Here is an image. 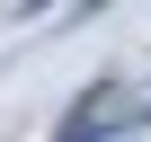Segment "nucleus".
<instances>
[{
	"label": "nucleus",
	"instance_id": "1",
	"mask_svg": "<svg viewBox=\"0 0 151 142\" xmlns=\"http://www.w3.org/2000/svg\"><path fill=\"white\" fill-rule=\"evenodd\" d=\"M124 124H133V89H124V80H98V89L71 98V115L53 124V142H107V133H124Z\"/></svg>",
	"mask_w": 151,
	"mask_h": 142
},
{
	"label": "nucleus",
	"instance_id": "2",
	"mask_svg": "<svg viewBox=\"0 0 151 142\" xmlns=\"http://www.w3.org/2000/svg\"><path fill=\"white\" fill-rule=\"evenodd\" d=\"M36 9H45V0H36Z\"/></svg>",
	"mask_w": 151,
	"mask_h": 142
}]
</instances>
